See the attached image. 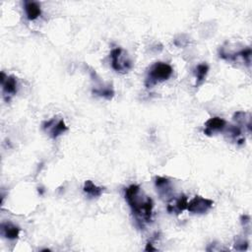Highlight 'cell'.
Wrapping results in <instances>:
<instances>
[{
	"mask_svg": "<svg viewBox=\"0 0 252 252\" xmlns=\"http://www.w3.org/2000/svg\"><path fill=\"white\" fill-rule=\"evenodd\" d=\"M125 200L140 227L152 220L154 202L152 198L145 195L137 184H131L125 189Z\"/></svg>",
	"mask_w": 252,
	"mask_h": 252,
	"instance_id": "cell-1",
	"label": "cell"
},
{
	"mask_svg": "<svg viewBox=\"0 0 252 252\" xmlns=\"http://www.w3.org/2000/svg\"><path fill=\"white\" fill-rule=\"evenodd\" d=\"M145 251H157V248H155L153 246V243L152 242H148L146 247H145Z\"/></svg>",
	"mask_w": 252,
	"mask_h": 252,
	"instance_id": "cell-16",
	"label": "cell"
},
{
	"mask_svg": "<svg viewBox=\"0 0 252 252\" xmlns=\"http://www.w3.org/2000/svg\"><path fill=\"white\" fill-rule=\"evenodd\" d=\"M226 126V121L220 117H212L209 120L205 122V129H204V134L211 136L212 134L216 132L222 131Z\"/></svg>",
	"mask_w": 252,
	"mask_h": 252,
	"instance_id": "cell-9",
	"label": "cell"
},
{
	"mask_svg": "<svg viewBox=\"0 0 252 252\" xmlns=\"http://www.w3.org/2000/svg\"><path fill=\"white\" fill-rule=\"evenodd\" d=\"M167 202H168L167 207H166L167 212L168 213H174L176 215H179L183 211H185L187 209V205H188V199H187L186 195H184V194H181L177 198L172 197Z\"/></svg>",
	"mask_w": 252,
	"mask_h": 252,
	"instance_id": "cell-8",
	"label": "cell"
},
{
	"mask_svg": "<svg viewBox=\"0 0 252 252\" xmlns=\"http://www.w3.org/2000/svg\"><path fill=\"white\" fill-rule=\"evenodd\" d=\"M155 185L160 198H163L166 201H169L173 197L172 196L173 190H172V186L169 179L161 176H157L155 179Z\"/></svg>",
	"mask_w": 252,
	"mask_h": 252,
	"instance_id": "cell-7",
	"label": "cell"
},
{
	"mask_svg": "<svg viewBox=\"0 0 252 252\" xmlns=\"http://www.w3.org/2000/svg\"><path fill=\"white\" fill-rule=\"evenodd\" d=\"M0 233L9 240H15L19 237L20 227L10 221H3L0 224Z\"/></svg>",
	"mask_w": 252,
	"mask_h": 252,
	"instance_id": "cell-10",
	"label": "cell"
},
{
	"mask_svg": "<svg viewBox=\"0 0 252 252\" xmlns=\"http://www.w3.org/2000/svg\"><path fill=\"white\" fill-rule=\"evenodd\" d=\"M214 201L202 196H195L191 201L188 202L187 211L192 214H205L213 208Z\"/></svg>",
	"mask_w": 252,
	"mask_h": 252,
	"instance_id": "cell-4",
	"label": "cell"
},
{
	"mask_svg": "<svg viewBox=\"0 0 252 252\" xmlns=\"http://www.w3.org/2000/svg\"><path fill=\"white\" fill-rule=\"evenodd\" d=\"M41 251H50V250L49 249H42Z\"/></svg>",
	"mask_w": 252,
	"mask_h": 252,
	"instance_id": "cell-17",
	"label": "cell"
},
{
	"mask_svg": "<svg viewBox=\"0 0 252 252\" xmlns=\"http://www.w3.org/2000/svg\"><path fill=\"white\" fill-rule=\"evenodd\" d=\"M93 94H97L99 96H102L106 99H111L114 95V91L111 88V86H106V87L99 86V87H95L93 90Z\"/></svg>",
	"mask_w": 252,
	"mask_h": 252,
	"instance_id": "cell-13",
	"label": "cell"
},
{
	"mask_svg": "<svg viewBox=\"0 0 252 252\" xmlns=\"http://www.w3.org/2000/svg\"><path fill=\"white\" fill-rule=\"evenodd\" d=\"M83 190L87 195H89L90 197H93V198L99 197L103 192V188L95 185L92 180L85 181Z\"/></svg>",
	"mask_w": 252,
	"mask_h": 252,
	"instance_id": "cell-12",
	"label": "cell"
},
{
	"mask_svg": "<svg viewBox=\"0 0 252 252\" xmlns=\"http://www.w3.org/2000/svg\"><path fill=\"white\" fill-rule=\"evenodd\" d=\"M209 66L205 63L199 64L196 67V86H200L205 81V78L208 74Z\"/></svg>",
	"mask_w": 252,
	"mask_h": 252,
	"instance_id": "cell-14",
	"label": "cell"
},
{
	"mask_svg": "<svg viewBox=\"0 0 252 252\" xmlns=\"http://www.w3.org/2000/svg\"><path fill=\"white\" fill-rule=\"evenodd\" d=\"M172 67L164 62H157L153 64L148 72L145 85L147 88H152L156 84L166 81L172 75Z\"/></svg>",
	"mask_w": 252,
	"mask_h": 252,
	"instance_id": "cell-2",
	"label": "cell"
},
{
	"mask_svg": "<svg viewBox=\"0 0 252 252\" xmlns=\"http://www.w3.org/2000/svg\"><path fill=\"white\" fill-rule=\"evenodd\" d=\"M111 67L118 73L126 74L132 68V61L128 53L121 47H116L110 52Z\"/></svg>",
	"mask_w": 252,
	"mask_h": 252,
	"instance_id": "cell-3",
	"label": "cell"
},
{
	"mask_svg": "<svg viewBox=\"0 0 252 252\" xmlns=\"http://www.w3.org/2000/svg\"><path fill=\"white\" fill-rule=\"evenodd\" d=\"M24 4H25L24 9H25L28 20L33 21L40 16L41 10H40V6L38 5V3L33 2V1H25Z\"/></svg>",
	"mask_w": 252,
	"mask_h": 252,
	"instance_id": "cell-11",
	"label": "cell"
},
{
	"mask_svg": "<svg viewBox=\"0 0 252 252\" xmlns=\"http://www.w3.org/2000/svg\"><path fill=\"white\" fill-rule=\"evenodd\" d=\"M42 129L49 133V136L52 139H56L63 133H65L68 130L67 125L65 124L63 119H59L56 121L55 117L51 118L50 120H47L42 123Z\"/></svg>",
	"mask_w": 252,
	"mask_h": 252,
	"instance_id": "cell-5",
	"label": "cell"
},
{
	"mask_svg": "<svg viewBox=\"0 0 252 252\" xmlns=\"http://www.w3.org/2000/svg\"><path fill=\"white\" fill-rule=\"evenodd\" d=\"M3 96L6 101H9L10 98L17 93V80L14 76H8L4 72H1L0 78Z\"/></svg>",
	"mask_w": 252,
	"mask_h": 252,
	"instance_id": "cell-6",
	"label": "cell"
},
{
	"mask_svg": "<svg viewBox=\"0 0 252 252\" xmlns=\"http://www.w3.org/2000/svg\"><path fill=\"white\" fill-rule=\"evenodd\" d=\"M247 247H248V242L245 239L238 238V239L235 240V243H234V249L235 250L243 251V250H246Z\"/></svg>",
	"mask_w": 252,
	"mask_h": 252,
	"instance_id": "cell-15",
	"label": "cell"
}]
</instances>
